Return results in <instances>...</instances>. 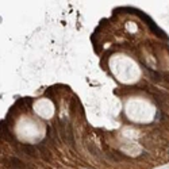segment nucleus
<instances>
[{"label":"nucleus","instance_id":"nucleus-1","mask_svg":"<svg viewBox=\"0 0 169 169\" xmlns=\"http://www.w3.org/2000/svg\"><path fill=\"white\" fill-rule=\"evenodd\" d=\"M20 148H22V150H23V151H26L29 156H33V157H34V156H37V154H35V149H34L33 146H30V145H22Z\"/></svg>","mask_w":169,"mask_h":169}]
</instances>
